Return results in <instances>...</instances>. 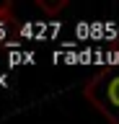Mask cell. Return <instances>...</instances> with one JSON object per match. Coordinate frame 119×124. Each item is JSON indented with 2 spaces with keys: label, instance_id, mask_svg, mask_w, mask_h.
<instances>
[{
  "label": "cell",
  "instance_id": "obj_3",
  "mask_svg": "<svg viewBox=\"0 0 119 124\" xmlns=\"http://www.w3.org/2000/svg\"><path fill=\"white\" fill-rule=\"evenodd\" d=\"M8 21H13V5L10 3H0V26H5Z\"/></svg>",
  "mask_w": 119,
  "mask_h": 124
},
{
  "label": "cell",
  "instance_id": "obj_1",
  "mask_svg": "<svg viewBox=\"0 0 119 124\" xmlns=\"http://www.w3.org/2000/svg\"><path fill=\"white\" fill-rule=\"evenodd\" d=\"M83 96L93 108H98L109 124H119V65L103 67L83 85Z\"/></svg>",
  "mask_w": 119,
  "mask_h": 124
},
{
  "label": "cell",
  "instance_id": "obj_2",
  "mask_svg": "<svg viewBox=\"0 0 119 124\" xmlns=\"http://www.w3.org/2000/svg\"><path fill=\"white\" fill-rule=\"evenodd\" d=\"M39 8L49 16H57L62 8H67V0H57V3H49V0H39Z\"/></svg>",
  "mask_w": 119,
  "mask_h": 124
}]
</instances>
